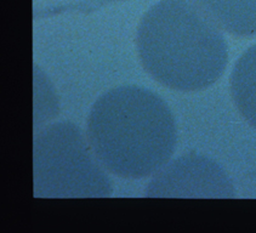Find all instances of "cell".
Returning a JSON list of instances; mask_svg holds the SVG:
<instances>
[{"label": "cell", "mask_w": 256, "mask_h": 233, "mask_svg": "<svg viewBox=\"0 0 256 233\" xmlns=\"http://www.w3.org/2000/svg\"><path fill=\"white\" fill-rule=\"evenodd\" d=\"M89 141L70 122L44 128L34 138L36 197H107L108 176L95 160Z\"/></svg>", "instance_id": "3"}, {"label": "cell", "mask_w": 256, "mask_h": 233, "mask_svg": "<svg viewBox=\"0 0 256 233\" xmlns=\"http://www.w3.org/2000/svg\"><path fill=\"white\" fill-rule=\"evenodd\" d=\"M224 32L256 36V0H190Z\"/></svg>", "instance_id": "5"}, {"label": "cell", "mask_w": 256, "mask_h": 233, "mask_svg": "<svg viewBox=\"0 0 256 233\" xmlns=\"http://www.w3.org/2000/svg\"><path fill=\"white\" fill-rule=\"evenodd\" d=\"M148 197H218L234 196L231 180L218 164L200 156H184L166 164L147 187Z\"/></svg>", "instance_id": "4"}, {"label": "cell", "mask_w": 256, "mask_h": 233, "mask_svg": "<svg viewBox=\"0 0 256 233\" xmlns=\"http://www.w3.org/2000/svg\"><path fill=\"white\" fill-rule=\"evenodd\" d=\"M136 48L144 70L178 92H198L221 78L228 46L220 28L188 0H159L142 16Z\"/></svg>", "instance_id": "2"}, {"label": "cell", "mask_w": 256, "mask_h": 233, "mask_svg": "<svg viewBox=\"0 0 256 233\" xmlns=\"http://www.w3.org/2000/svg\"><path fill=\"white\" fill-rule=\"evenodd\" d=\"M86 135L102 166L124 178L157 174L169 163L178 142L175 119L166 102L134 85L100 96L90 110Z\"/></svg>", "instance_id": "1"}, {"label": "cell", "mask_w": 256, "mask_h": 233, "mask_svg": "<svg viewBox=\"0 0 256 233\" xmlns=\"http://www.w3.org/2000/svg\"><path fill=\"white\" fill-rule=\"evenodd\" d=\"M231 95L240 113L256 129V44L238 58L233 67Z\"/></svg>", "instance_id": "6"}]
</instances>
